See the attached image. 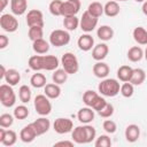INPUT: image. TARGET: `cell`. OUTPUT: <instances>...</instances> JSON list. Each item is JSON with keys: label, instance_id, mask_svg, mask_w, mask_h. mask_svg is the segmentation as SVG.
<instances>
[{"label": "cell", "instance_id": "cell-1", "mask_svg": "<svg viewBox=\"0 0 147 147\" xmlns=\"http://www.w3.org/2000/svg\"><path fill=\"white\" fill-rule=\"evenodd\" d=\"M96 137V130L90 125V124H84L80 126H76L71 131V138L75 144H90L92 142Z\"/></svg>", "mask_w": 147, "mask_h": 147}, {"label": "cell", "instance_id": "cell-2", "mask_svg": "<svg viewBox=\"0 0 147 147\" xmlns=\"http://www.w3.org/2000/svg\"><path fill=\"white\" fill-rule=\"evenodd\" d=\"M119 90H121L119 82L114 78H103L101 80V83L98 85L99 93L101 95L108 96V98L116 96L119 93Z\"/></svg>", "mask_w": 147, "mask_h": 147}, {"label": "cell", "instance_id": "cell-3", "mask_svg": "<svg viewBox=\"0 0 147 147\" xmlns=\"http://www.w3.org/2000/svg\"><path fill=\"white\" fill-rule=\"evenodd\" d=\"M61 64L62 68L69 74V75H75L79 70V62L76 55L71 52H67L62 55L61 57Z\"/></svg>", "mask_w": 147, "mask_h": 147}, {"label": "cell", "instance_id": "cell-4", "mask_svg": "<svg viewBox=\"0 0 147 147\" xmlns=\"http://www.w3.org/2000/svg\"><path fill=\"white\" fill-rule=\"evenodd\" d=\"M0 101L2 106L7 108H10L16 103V94L11 85L7 83L0 85Z\"/></svg>", "mask_w": 147, "mask_h": 147}, {"label": "cell", "instance_id": "cell-5", "mask_svg": "<svg viewBox=\"0 0 147 147\" xmlns=\"http://www.w3.org/2000/svg\"><path fill=\"white\" fill-rule=\"evenodd\" d=\"M33 106L37 114H39L40 116H47L52 111V103L49 101V98L45 94H38L34 98Z\"/></svg>", "mask_w": 147, "mask_h": 147}, {"label": "cell", "instance_id": "cell-6", "mask_svg": "<svg viewBox=\"0 0 147 147\" xmlns=\"http://www.w3.org/2000/svg\"><path fill=\"white\" fill-rule=\"evenodd\" d=\"M70 41V34L67 30L56 29L49 34V44L55 47H62L68 45Z\"/></svg>", "mask_w": 147, "mask_h": 147}, {"label": "cell", "instance_id": "cell-7", "mask_svg": "<svg viewBox=\"0 0 147 147\" xmlns=\"http://www.w3.org/2000/svg\"><path fill=\"white\" fill-rule=\"evenodd\" d=\"M0 26L6 32H15L18 29V21L14 14H2L0 16Z\"/></svg>", "mask_w": 147, "mask_h": 147}, {"label": "cell", "instance_id": "cell-8", "mask_svg": "<svg viewBox=\"0 0 147 147\" xmlns=\"http://www.w3.org/2000/svg\"><path fill=\"white\" fill-rule=\"evenodd\" d=\"M96 25H98V17L92 16L87 10L84 11L79 20V26H80L82 31L90 33L96 28Z\"/></svg>", "mask_w": 147, "mask_h": 147}, {"label": "cell", "instance_id": "cell-9", "mask_svg": "<svg viewBox=\"0 0 147 147\" xmlns=\"http://www.w3.org/2000/svg\"><path fill=\"white\" fill-rule=\"evenodd\" d=\"M53 129L59 134H65V133H69V132L72 131L74 123H72L71 119H69L67 117H59L54 121Z\"/></svg>", "mask_w": 147, "mask_h": 147}, {"label": "cell", "instance_id": "cell-10", "mask_svg": "<svg viewBox=\"0 0 147 147\" xmlns=\"http://www.w3.org/2000/svg\"><path fill=\"white\" fill-rule=\"evenodd\" d=\"M80 9V0H67L62 3L61 14L63 17L76 16Z\"/></svg>", "mask_w": 147, "mask_h": 147}, {"label": "cell", "instance_id": "cell-11", "mask_svg": "<svg viewBox=\"0 0 147 147\" xmlns=\"http://www.w3.org/2000/svg\"><path fill=\"white\" fill-rule=\"evenodd\" d=\"M26 24L31 26H42L44 28V15L39 9H31L26 14Z\"/></svg>", "mask_w": 147, "mask_h": 147}, {"label": "cell", "instance_id": "cell-12", "mask_svg": "<svg viewBox=\"0 0 147 147\" xmlns=\"http://www.w3.org/2000/svg\"><path fill=\"white\" fill-rule=\"evenodd\" d=\"M16 141H17V134L14 130H6L5 127L0 129V142L3 146L10 147L15 145Z\"/></svg>", "mask_w": 147, "mask_h": 147}, {"label": "cell", "instance_id": "cell-13", "mask_svg": "<svg viewBox=\"0 0 147 147\" xmlns=\"http://www.w3.org/2000/svg\"><path fill=\"white\" fill-rule=\"evenodd\" d=\"M37 137H38V134H37V132H36V130H34L32 123L25 125V126L21 130V132H20V139H21L23 142H25V144L32 142Z\"/></svg>", "mask_w": 147, "mask_h": 147}, {"label": "cell", "instance_id": "cell-14", "mask_svg": "<svg viewBox=\"0 0 147 147\" xmlns=\"http://www.w3.org/2000/svg\"><path fill=\"white\" fill-rule=\"evenodd\" d=\"M94 109L91 108V107H84V108H80L77 113V118L80 123L83 124H90L91 122L94 121Z\"/></svg>", "mask_w": 147, "mask_h": 147}, {"label": "cell", "instance_id": "cell-15", "mask_svg": "<svg viewBox=\"0 0 147 147\" xmlns=\"http://www.w3.org/2000/svg\"><path fill=\"white\" fill-rule=\"evenodd\" d=\"M109 53V47L106 42H100L98 45H95L92 49V57L95 61H102L107 57Z\"/></svg>", "mask_w": 147, "mask_h": 147}, {"label": "cell", "instance_id": "cell-16", "mask_svg": "<svg viewBox=\"0 0 147 147\" xmlns=\"http://www.w3.org/2000/svg\"><path fill=\"white\" fill-rule=\"evenodd\" d=\"M77 45H78V47H79L80 51H83V52H88V51L93 49V47H94V39H93V37H92L91 34L84 33V34H82V36L78 38Z\"/></svg>", "mask_w": 147, "mask_h": 147}, {"label": "cell", "instance_id": "cell-17", "mask_svg": "<svg viewBox=\"0 0 147 147\" xmlns=\"http://www.w3.org/2000/svg\"><path fill=\"white\" fill-rule=\"evenodd\" d=\"M32 125L37 132L38 136H41L44 133H46L49 127H51V122L48 118H46L45 116H41L39 118H37L34 122H32Z\"/></svg>", "mask_w": 147, "mask_h": 147}, {"label": "cell", "instance_id": "cell-18", "mask_svg": "<svg viewBox=\"0 0 147 147\" xmlns=\"http://www.w3.org/2000/svg\"><path fill=\"white\" fill-rule=\"evenodd\" d=\"M10 10L16 16L25 14L28 10V0H10Z\"/></svg>", "mask_w": 147, "mask_h": 147}, {"label": "cell", "instance_id": "cell-19", "mask_svg": "<svg viewBox=\"0 0 147 147\" xmlns=\"http://www.w3.org/2000/svg\"><path fill=\"white\" fill-rule=\"evenodd\" d=\"M92 71H93L95 77L103 79V78H107V76L109 75L110 69H109V65L107 63H105L102 61H96V63L92 68Z\"/></svg>", "mask_w": 147, "mask_h": 147}, {"label": "cell", "instance_id": "cell-20", "mask_svg": "<svg viewBox=\"0 0 147 147\" xmlns=\"http://www.w3.org/2000/svg\"><path fill=\"white\" fill-rule=\"evenodd\" d=\"M125 139L129 142H136L140 137V127L137 124H130L126 126L124 132Z\"/></svg>", "mask_w": 147, "mask_h": 147}, {"label": "cell", "instance_id": "cell-21", "mask_svg": "<svg viewBox=\"0 0 147 147\" xmlns=\"http://www.w3.org/2000/svg\"><path fill=\"white\" fill-rule=\"evenodd\" d=\"M42 63L46 71H54L60 65V61L55 55H42Z\"/></svg>", "mask_w": 147, "mask_h": 147}, {"label": "cell", "instance_id": "cell-22", "mask_svg": "<svg viewBox=\"0 0 147 147\" xmlns=\"http://www.w3.org/2000/svg\"><path fill=\"white\" fill-rule=\"evenodd\" d=\"M44 93L49 99H57L61 94V87L59 84L55 83H48L44 87Z\"/></svg>", "mask_w": 147, "mask_h": 147}, {"label": "cell", "instance_id": "cell-23", "mask_svg": "<svg viewBox=\"0 0 147 147\" xmlns=\"http://www.w3.org/2000/svg\"><path fill=\"white\" fill-rule=\"evenodd\" d=\"M96 36H98V38L100 40L108 41V40H111L113 39V37H114V30L109 25H101L96 30Z\"/></svg>", "mask_w": 147, "mask_h": 147}, {"label": "cell", "instance_id": "cell-24", "mask_svg": "<svg viewBox=\"0 0 147 147\" xmlns=\"http://www.w3.org/2000/svg\"><path fill=\"white\" fill-rule=\"evenodd\" d=\"M103 10H105V14L108 16V17H115L119 14V5L117 1L115 0H110L108 2H106V5L103 6Z\"/></svg>", "mask_w": 147, "mask_h": 147}, {"label": "cell", "instance_id": "cell-25", "mask_svg": "<svg viewBox=\"0 0 147 147\" xmlns=\"http://www.w3.org/2000/svg\"><path fill=\"white\" fill-rule=\"evenodd\" d=\"M32 49L37 53V54H46L49 51V42L46 41L44 38L37 39L34 41H32Z\"/></svg>", "mask_w": 147, "mask_h": 147}, {"label": "cell", "instance_id": "cell-26", "mask_svg": "<svg viewBox=\"0 0 147 147\" xmlns=\"http://www.w3.org/2000/svg\"><path fill=\"white\" fill-rule=\"evenodd\" d=\"M30 84L32 87L34 88H41L45 87V85L47 84V79L46 76L44 74H40L39 71H36V74H33L30 78Z\"/></svg>", "mask_w": 147, "mask_h": 147}, {"label": "cell", "instance_id": "cell-27", "mask_svg": "<svg viewBox=\"0 0 147 147\" xmlns=\"http://www.w3.org/2000/svg\"><path fill=\"white\" fill-rule=\"evenodd\" d=\"M132 36H133V39L136 40V42H138L139 45H147V30L145 28H142V26L134 28Z\"/></svg>", "mask_w": 147, "mask_h": 147}, {"label": "cell", "instance_id": "cell-28", "mask_svg": "<svg viewBox=\"0 0 147 147\" xmlns=\"http://www.w3.org/2000/svg\"><path fill=\"white\" fill-rule=\"evenodd\" d=\"M132 72H133V68H131L130 65H121L118 69H117V78L125 83V82H130L131 79V76H132Z\"/></svg>", "mask_w": 147, "mask_h": 147}, {"label": "cell", "instance_id": "cell-29", "mask_svg": "<svg viewBox=\"0 0 147 147\" xmlns=\"http://www.w3.org/2000/svg\"><path fill=\"white\" fill-rule=\"evenodd\" d=\"M145 79H146V72L144 69H141V68L133 69V72H132L131 79H130L131 84H133L134 86H139L145 82Z\"/></svg>", "mask_w": 147, "mask_h": 147}, {"label": "cell", "instance_id": "cell-30", "mask_svg": "<svg viewBox=\"0 0 147 147\" xmlns=\"http://www.w3.org/2000/svg\"><path fill=\"white\" fill-rule=\"evenodd\" d=\"M21 80V74L16 69H7L6 76H5V82L11 86H15L20 83Z\"/></svg>", "mask_w": 147, "mask_h": 147}, {"label": "cell", "instance_id": "cell-31", "mask_svg": "<svg viewBox=\"0 0 147 147\" xmlns=\"http://www.w3.org/2000/svg\"><path fill=\"white\" fill-rule=\"evenodd\" d=\"M126 55L131 62H139L144 57V51L140 46H133L127 51Z\"/></svg>", "mask_w": 147, "mask_h": 147}, {"label": "cell", "instance_id": "cell-32", "mask_svg": "<svg viewBox=\"0 0 147 147\" xmlns=\"http://www.w3.org/2000/svg\"><path fill=\"white\" fill-rule=\"evenodd\" d=\"M28 64H29L30 69L33 70V71H40V70H44L42 55H40V54H38V55H32V56L29 59Z\"/></svg>", "mask_w": 147, "mask_h": 147}, {"label": "cell", "instance_id": "cell-33", "mask_svg": "<svg viewBox=\"0 0 147 147\" xmlns=\"http://www.w3.org/2000/svg\"><path fill=\"white\" fill-rule=\"evenodd\" d=\"M68 76H69V74L63 68L62 69H59L57 68L56 70H54L53 75H52V79H53V83L59 84V85H62V84H64L67 82Z\"/></svg>", "mask_w": 147, "mask_h": 147}, {"label": "cell", "instance_id": "cell-34", "mask_svg": "<svg viewBox=\"0 0 147 147\" xmlns=\"http://www.w3.org/2000/svg\"><path fill=\"white\" fill-rule=\"evenodd\" d=\"M87 11H88L92 16L99 18L102 14H105L103 5H101V3L98 2V1H93V2H91V3L88 5V7H87Z\"/></svg>", "mask_w": 147, "mask_h": 147}, {"label": "cell", "instance_id": "cell-35", "mask_svg": "<svg viewBox=\"0 0 147 147\" xmlns=\"http://www.w3.org/2000/svg\"><path fill=\"white\" fill-rule=\"evenodd\" d=\"M63 26L68 31H75L79 26V18L77 16H67L63 18Z\"/></svg>", "mask_w": 147, "mask_h": 147}, {"label": "cell", "instance_id": "cell-36", "mask_svg": "<svg viewBox=\"0 0 147 147\" xmlns=\"http://www.w3.org/2000/svg\"><path fill=\"white\" fill-rule=\"evenodd\" d=\"M31 96H32V93H31L30 87L28 85H21L18 88V98H20L21 102L28 103L31 100Z\"/></svg>", "mask_w": 147, "mask_h": 147}, {"label": "cell", "instance_id": "cell-37", "mask_svg": "<svg viewBox=\"0 0 147 147\" xmlns=\"http://www.w3.org/2000/svg\"><path fill=\"white\" fill-rule=\"evenodd\" d=\"M14 117L16 119H25L29 116V108L25 105H20L14 108Z\"/></svg>", "mask_w": 147, "mask_h": 147}, {"label": "cell", "instance_id": "cell-38", "mask_svg": "<svg viewBox=\"0 0 147 147\" xmlns=\"http://www.w3.org/2000/svg\"><path fill=\"white\" fill-rule=\"evenodd\" d=\"M28 36H29V39L31 41H34L37 39L42 38V36H44L42 26H31V28H29Z\"/></svg>", "mask_w": 147, "mask_h": 147}, {"label": "cell", "instance_id": "cell-39", "mask_svg": "<svg viewBox=\"0 0 147 147\" xmlns=\"http://www.w3.org/2000/svg\"><path fill=\"white\" fill-rule=\"evenodd\" d=\"M62 3H63L62 0H53V1H51L49 6H48L49 13H51L53 16H62V14H61Z\"/></svg>", "mask_w": 147, "mask_h": 147}, {"label": "cell", "instance_id": "cell-40", "mask_svg": "<svg viewBox=\"0 0 147 147\" xmlns=\"http://www.w3.org/2000/svg\"><path fill=\"white\" fill-rule=\"evenodd\" d=\"M119 93L124 96V98H131L134 93V85L131 84L130 82H125L121 85V90Z\"/></svg>", "mask_w": 147, "mask_h": 147}, {"label": "cell", "instance_id": "cell-41", "mask_svg": "<svg viewBox=\"0 0 147 147\" xmlns=\"http://www.w3.org/2000/svg\"><path fill=\"white\" fill-rule=\"evenodd\" d=\"M98 95H99V94H98L95 91H93V90H87V91H85L84 94H83V102L85 103V106L91 107L92 103L94 102V100L98 98Z\"/></svg>", "mask_w": 147, "mask_h": 147}, {"label": "cell", "instance_id": "cell-42", "mask_svg": "<svg viewBox=\"0 0 147 147\" xmlns=\"http://www.w3.org/2000/svg\"><path fill=\"white\" fill-rule=\"evenodd\" d=\"M94 146L95 147H110L111 146V139L107 134H101L98 138H95Z\"/></svg>", "mask_w": 147, "mask_h": 147}, {"label": "cell", "instance_id": "cell-43", "mask_svg": "<svg viewBox=\"0 0 147 147\" xmlns=\"http://www.w3.org/2000/svg\"><path fill=\"white\" fill-rule=\"evenodd\" d=\"M14 123V115L10 114H1L0 115V126L1 127H10Z\"/></svg>", "mask_w": 147, "mask_h": 147}, {"label": "cell", "instance_id": "cell-44", "mask_svg": "<svg viewBox=\"0 0 147 147\" xmlns=\"http://www.w3.org/2000/svg\"><path fill=\"white\" fill-rule=\"evenodd\" d=\"M98 114H99L102 118H109V117L113 116V114H114V106H113L111 103L107 102V103L105 105V107L98 111Z\"/></svg>", "mask_w": 147, "mask_h": 147}, {"label": "cell", "instance_id": "cell-45", "mask_svg": "<svg viewBox=\"0 0 147 147\" xmlns=\"http://www.w3.org/2000/svg\"><path fill=\"white\" fill-rule=\"evenodd\" d=\"M102 129H103L107 133L113 134V133L116 132L117 125H116V123H115L113 119H106V121H103V123H102Z\"/></svg>", "mask_w": 147, "mask_h": 147}, {"label": "cell", "instance_id": "cell-46", "mask_svg": "<svg viewBox=\"0 0 147 147\" xmlns=\"http://www.w3.org/2000/svg\"><path fill=\"white\" fill-rule=\"evenodd\" d=\"M107 103V101L105 100V98L103 96H101V95H98V98L94 100V102L92 103V106H91V108H93L96 113L100 110V109H102L103 107H105V105Z\"/></svg>", "mask_w": 147, "mask_h": 147}, {"label": "cell", "instance_id": "cell-47", "mask_svg": "<svg viewBox=\"0 0 147 147\" xmlns=\"http://www.w3.org/2000/svg\"><path fill=\"white\" fill-rule=\"evenodd\" d=\"M8 44H9L8 37L5 36V34H0V48H1V49L6 48V47L8 46Z\"/></svg>", "mask_w": 147, "mask_h": 147}, {"label": "cell", "instance_id": "cell-48", "mask_svg": "<svg viewBox=\"0 0 147 147\" xmlns=\"http://www.w3.org/2000/svg\"><path fill=\"white\" fill-rule=\"evenodd\" d=\"M75 145V141H70V140H61V141H57L54 144V146H68V147H74Z\"/></svg>", "mask_w": 147, "mask_h": 147}, {"label": "cell", "instance_id": "cell-49", "mask_svg": "<svg viewBox=\"0 0 147 147\" xmlns=\"http://www.w3.org/2000/svg\"><path fill=\"white\" fill-rule=\"evenodd\" d=\"M8 3H9V0H0V10L2 11L7 7Z\"/></svg>", "mask_w": 147, "mask_h": 147}, {"label": "cell", "instance_id": "cell-50", "mask_svg": "<svg viewBox=\"0 0 147 147\" xmlns=\"http://www.w3.org/2000/svg\"><path fill=\"white\" fill-rule=\"evenodd\" d=\"M0 69H1V74H0V78L1 79H5V76H6V72H7V69L3 67V65H0Z\"/></svg>", "mask_w": 147, "mask_h": 147}, {"label": "cell", "instance_id": "cell-51", "mask_svg": "<svg viewBox=\"0 0 147 147\" xmlns=\"http://www.w3.org/2000/svg\"><path fill=\"white\" fill-rule=\"evenodd\" d=\"M141 10H142L144 15H146V16H147V0H146L145 2H142V7H141Z\"/></svg>", "mask_w": 147, "mask_h": 147}, {"label": "cell", "instance_id": "cell-52", "mask_svg": "<svg viewBox=\"0 0 147 147\" xmlns=\"http://www.w3.org/2000/svg\"><path fill=\"white\" fill-rule=\"evenodd\" d=\"M144 57H145L146 61H147V46H146V49L144 51Z\"/></svg>", "mask_w": 147, "mask_h": 147}, {"label": "cell", "instance_id": "cell-53", "mask_svg": "<svg viewBox=\"0 0 147 147\" xmlns=\"http://www.w3.org/2000/svg\"><path fill=\"white\" fill-rule=\"evenodd\" d=\"M134 1H136V2H145L146 0H134Z\"/></svg>", "mask_w": 147, "mask_h": 147}, {"label": "cell", "instance_id": "cell-54", "mask_svg": "<svg viewBox=\"0 0 147 147\" xmlns=\"http://www.w3.org/2000/svg\"><path fill=\"white\" fill-rule=\"evenodd\" d=\"M115 1H117V2H118V1H127V0H115Z\"/></svg>", "mask_w": 147, "mask_h": 147}]
</instances>
